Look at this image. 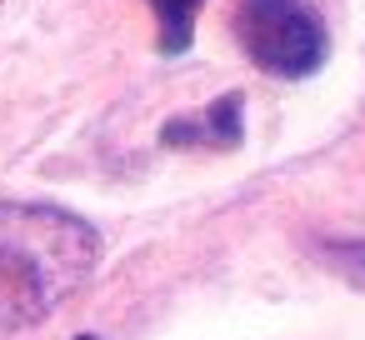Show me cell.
I'll use <instances>...</instances> for the list:
<instances>
[{
  "mask_svg": "<svg viewBox=\"0 0 365 340\" xmlns=\"http://www.w3.org/2000/svg\"><path fill=\"white\" fill-rule=\"evenodd\" d=\"M101 260V235L76 210L41 200H0V330L56 315Z\"/></svg>",
  "mask_w": 365,
  "mask_h": 340,
  "instance_id": "obj_1",
  "label": "cell"
},
{
  "mask_svg": "<svg viewBox=\"0 0 365 340\" xmlns=\"http://www.w3.org/2000/svg\"><path fill=\"white\" fill-rule=\"evenodd\" d=\"M240 51L280 81H305L325 66L330 36L310 0H240L235 11Z\"/></svg>",
  "mask_w": 365,
  "mask_h": 340,
  "instance_id": "obj_2",
  "label": "cell"
},
{
  "mask_svg": "<svg viewBox=\"0 0 365 340\" xmlns=\"http://www.w3.org/2000/svg\"><path fill=\"white\" fill-rule=\"evenodd\" d=\"M240 96H225V101H215L210 110H200V115H180V120H170L165 125V140L170 145H235L240 140Z\"/></svg>",
  "mask_w": 365,
  "mask_h": 340,
  "instance_id": "obj_3",
  "label": "cell"
},
{
  "mask_svg": "<svg viewBox=\"0 0 365 340\" xmlns=\"http://www.w3.org/2000/svg\"><path fill=\"white\" fill-rule=\"evenodd\" d=\"M205 0H150V11H155V36H160V51L180 56L195 36V16H200Z\"/></svg>",
  "mask_w": 365,
  "mask_h": 340,
  "instance_id": "obj_4",
  "label": "cell"
},
{
  "mask_svg": "<svg viewBox=\"0 0 365 340\" xmlns=\"http://www.w3.org/2000/svg\"><path fill=\"white\" fill-rule=\"evenodd\" d=\"M81 340H96V335H81Z\"/></svg>",
  "mask_w": 365,
  "mask_h": 340,
  "instance_id": "obj_5",
  "label": "cell"
}]
</instances>
